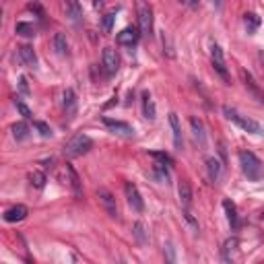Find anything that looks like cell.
<instances>
[{"mask_svg": "<svg viewBox=\"0 0 264 264\" xmlns=\"http://www.w3.org/2000/svg\"><path fill=\"white\" fill-rule=\"evenodd\" d=\"M124 192H126V200H128L130 208L136 210V213H143L145 210V200H143V196H140L138 188L132 182H126L124 184Z\"/></svg>", "mask_w": 264, "mask_h": 264, "instance_id": "8992f818", "label": "cell"}, {"mask_svg": "<svg viewBox=\"0 0 264 264\" xmlns=\"http://www.w3.org/2000/svg\"><path fill=\"white\" fill-rule=\"evenodd\" d=\"M113 21H116V13H108V15H103V19H101V31H103V33H112Z\"/></svg>", "mask_w": 264, "mask_h": 264, "instance_id": "f546056e", "label": "cell"}, {"mask_svg": "<svg viewBox=\"0 0 264 264\" xmlns=\"http://www.w3.org/2000/svg\"><path fill=\"white\" fill-rule=\"evenodd\" d=\"M15 31L19 33V35H23V38H35V27L31 23H25V21H21V23H17V27H15Z\"/></svg>", "mask_w": 264, "mask_h": 264, "instance_id": "f1b7e54d", "label": "cell"}, {"mask_svg": "<svg viewBox=\"0 0 264 264\" xmlns=\"http://www.w3.org/2000/svg\"><path fill=\"white\" fill-rule=\"evenodd\" d=\"M213 4H215L217 8H221V4H223V0H213Z\"/></svg>", "mask_w": 264, "mask_h": 264, "instance_id": "74e56055", "label": "cell"}, {"mask_svg": "<svg viewBox=\"0 0 264 264\" xmlns=\"http://www.w3.org/2000/svg\"><path fill=\"white\" fill-rule=\"evenodd\" d=\"M223 113H225V118L229 120V122L237 124L242 130L250 132V134H264V128L258 124L256 120H252V118H248V116H242V113L237 112L235 108H229V105H225V108H223Z\"/></svg>", "mask_w": 264, "mask_h": 264, "instance_id": "7a4b0ae2", "label": "cell"}, {"mask_svg": "<svg viewBox=\"0 0 264 264\" xmlns=\"http://www.w3.org/2000/svg\"><path fill=\"white\" fill-rule=\"evenodd\" d=\"M93 149V140L87 134H75L70 140H66L64 145V155L68 159H76V157L87 155Z\"/></svg>", "mask_w": 264, "mask_h": 264, "instance_id": "3957f363", "label": "cell"}, {"mask_svg": "<svg viewBox=\"0 0 264 264\" xmlns=\"http://www.w3.org/2000/svg\"><path fill=\"white\" fill-rule=\"evenodd\" d=\"M13 136L15 140H25V138H29V126L25 124V122H17V124H13Z\"/></svg>", "mask_w": 264, "mask_h": 264, "instance_id": "484cf974", "label": "cell"}, {"mask_svg": "<svg viewBox=\"0 0 264 264\" xmlns=\"http://www.w3.org/2000/svg\"><path fill=\"white\" fill-rule=\"evenodd\" d=\"M178 192H180V202H182V207H184V208H190V205H192V190H190V184H188L186 180H182V182H180Z\"/></svg>", "mask_w": 264, "mask_h": 264, "instance_id": "7402d4cb", "label": "cell"}, {"mask_svg": "<svg viewBox=\"0 0 264 264\" xmlns=\"http://www.w3.org/2000/svg\"><path fill=\"white\" fill-rule=\"evenodd\" d=\"M19 91L23 95H29V83H27V78H25V76L19 78Z\"/></svg>", "mask_w": 264, "mask_h": 264, "instance_id": "e575fe53", "label": "cell"}, {"mask_svg": "<svg viewBox=\"0 0 264 264\" xmlns=\"http://www.w3.org/2000/svg\"><path fill=\"white\" fill-rule=\"evenodd\" d=\"M33 126L38 128V132H39L43 138H50L52 134H54V132H52V128L46 124V122H41V120H33Z\"/></svg>", "mask_w": 264, "mask_h": 264, "instance_id": "4dcf8cb0", "label": "cell"}, {"mask_svg": "<svg viewBox=\"0 0 264 264\" xmlns=\"http://www.w3.org/2000/svg\"><path fill=\"white\" fill-rule=\"evenodd\" d=\"M27 215H29L27 207H25V205H15V207L4 210V221L6 223H17V221H23Z\"/></svg>", "mask_w": 264, "mask_h": 264, "instance_id": "5bb4252c", "label": "cell"}, {"mask_svg": "<svg viewBox=\"0 0 264 264\" xmlns=\"http://www.w3.org/2000/svg\"><path fill=\"white\" fill-rule=\"evenodd\" d=\"M184 217H186V221L192 225V227H194V229H198V221H196V219L194 217H192V213H190V208H184Z\"/></svg>", "mask_w": 264, "mask_h": 264, "instance_id": "836d02e7", "label": "cell"}, {"mask_svg": "<svg viewBox=\"0 0 264 264\" xmlns=\"http://www.w3.org/2000/svg\"><path fill=\"white\" fill-rule=\"evenodd\" d=\"M198 2H200V0H186V4H188L190 8H196V6H198Z\"/></svg>", "mask_w": 264, "mask_h": 264, "instance_id": "d590c367", "label": "cell"}, {"mask_svg": "<svg viewBox=\"0 0 264 264\" xmlns=\"http://www.w3.org/2000/svg\"><path fill=\"white\" fill-rule=\"evenodd\" d=\"M237 245H240L237 237H229V240L223 244V250H221V258H223V262H231V260H233V252L237 250Z\"/></svg>", "mask_w": 264, "mask_h": 264, "instance_id": "44dd1931", "label": "cell"}, {"mask_svg": "<svg viewBox=\"0 0 264 264\" xmlns=\"http://www.w3.org/2000/svg\"><path fill=\"white\" fill-rule=\"evenodd\" d=\"M207 171H208V180L210 182H219L223 175V165L219 163V159L215 157H208L207 159Z\"/></svg>", "mask_w": 264, "mask_h": 264, "instance_id": "e0dca14e", "label": "cell"}, {"mask_svg": "<svg viewBox=\"0 0 264 264\" xmlns=\"http://www.w3.org/2000/svg\"><path fill=\"white\" fill-rule=\"evenodd\" d=\"M136 17H138V31L145 38L153 35V8L145 0H136Z\"/></svg>", "mask_w": 264, "mask_h": 264, "instance_id": "277c9868", "label": "cell"}, {"mask_svg": "<svg viewBox=\"0 0 264 264\" xmlns=\"http://www.w3.org/2000/svg\"><path fill=\"white\" fill-rule=\"evenodd\" d=\"M17 50H19V58H21V62H23L25 66H29V68L38 66V54H35V50H33L31 46L23 43V46H19Z\"/></svg>", "mask_w": 264, "mask_h": 264, "instance_id": "9a60e30c", "label": "cell"}, {"mask_svg": "<svg viewBox=\"0 0 264 264\" xmlns=\"http://www.w3.org/2000/svg\"><path fill=\"white\" fill-rule=\"evenodd\" d=\"M167 167L170 165H165V163H155L153 165V173L159 182H170V171H167Z\"/></svg>", "mask_w": 264, "mask_h": 264, "instance_id": "83f0119b", "label": "cell"}, {"mask_svg": "<svg viewBox=\"0 0 264 264\" xmlns=\"http://www.w3.org/2000/svg\"><path fill=\"white\" fill-rule=\"evenodd\" d=\"M143 113H145V118L147 120H155L157 118V108H155V101H153V97H151V93L149 91H145L143 93Z\"/></svg>", "mask_w": 264, "mask_h": 264, "instance_id": "ac0fdd59", "label": "cell"}, {"mask_svg": "<svg viewBox=\"0 0 264 264\" xmlns=\"http://www.w3.org/2000/svg\"><path fill=\"white\" fill-rule=\"evenodd\" d=\"M97 198L101 202V207L105 210V215H110L112 219H118V205H116V198L108 188H99L97 190Z\"/></svg>", "mask_w": 264, "mask_h": 264, "instance_id": "52a82bcc", "label": "cell"}, {"mask_svg": "<svg viewBox=\"0 0 264 264\" xmlns=\"http://www.w3.org/2000/svg\"><path fill=\"white\" fill-rule=\"evenodd\" d=\"M237 157H240V165H242V171L245 178L250 182H260L264 175V167H262V161L252 151H240Z\"/></svg>", "mask_w": 264, "mask_h": 264, "instance_id": "6da1fadb", "label": "cell"}, {"mask_svg": "<svg viewBox=\"0 0 264 264\" xmlns=\"http://www.w3.org/2000/svg\"><path fill=\"white\" fill-rule=\"evenodd\" d=\"M29 182H31V186H33V188L41 190L43 186H46V173L39 171V170H33V171L29 173Z\"/></svg>", "mask_w": 264, "mask_h": 264, "instance_id": "4316f807", "label": "cell"}, {"mask_svg": "<svg viewBox=\"0 0 264 264\" xmlns=\"http://www.w3.org/2000/svg\"><path fill=\"white\" fill-rule=\"evenodd\" d=\"M244 25H245V29H248V33H254L260 27V17L256 13H245L244 15Z\"/></svg>", "mask_w": 264, "mask_h": 264, "instance_id": "cb8c5ba5", "label": "cell"}, {"mask_svg": "<svg viewBox=\"0 0 264 264\" xmlns=\"http://www.w3.org/2000/svg\"><path fill=\"white\" fill-rule=\"evenodd\" d=\"M64 11H66V17L73 23H78L83 19V8L78 4V0H64Z\"/></svg>", "mask_w": 264, "mask_h": 264, "instance_id": "2e32d148", "label": "cell"}, {"mask_svg": "<svg viewBox=\"0 0 264 264\" xmlns=\"http://www.w3.org/2000/svg\"><path fill=\"white\" fill-rule=\"evenodd\" d=\"M242 81H244V85H245V89L252 93V97L256 99V101H260V103H264V93H262V89L258 87V83L254 81V76L248 73V70H242Z\"/></svg>", "mask_w": 264, "mask_h": 264, "instance_id": "8fae6325", "label": "cell"}, {"mask_svg": "<svg viewBox=\"0 0 264 264\" xmlns=\"http://www.w3.org/2000/svg\"><path fill=\"white\" fill-rule=\"evenodd\" d=\"M138 39H140V31H138L136 27H126V29H122V31L118 33V38H116V41L120 43V46H128V48L136 46Z\"/></svg>", "mask_w": 264, "mask_h": 264, "instance_id": "30bf717a", "label": "cell"}, {"mask_svg": "<svg viewBox=\"0 0 264 264\" xmlns=\"http://www.w3.org/2000/svg\"><path fill=\"white\" fill-rule=\"evenodd\" d=\"M170 126H171V132H173V145L182 149L184 147V138H182V126H180V120L175 113H170Z\"/></svg>", "mask_w": 264, "mask_h": 264, "instance_id": "d6986e66", "label": "cell"}, {"mask_svg": "<svg viewBox=\"0 0 264 264\" xmlns=\"http://www.w3.org/2000/svg\"><path fill=\"white\" fill-rule=\"evenodd\" d=\"M64 112H66V118H75L76 113V95L73 89L64 91Z\"/></svg>", "mask_w": 264, "mask_h": 264, "instance_id": "ffe728a7", "label": "cell"}, {"mask_svg": "<svg viewBox=\"0 0 264 264\" xmlns=\"http://www.w3.org/2000/svg\"><path fill=\"white\" fill-rule=\"evenodd\" d=\"M260 219H262V221H264V213H262V217H260Z\"/></svg>", "mask_w": 264, "mask_h": 264, "instance_id": "f35d334b", "label": "cell"}, {"mask_svg": "<svg viewBox=\"0 0 264 264\" xmlns=\"http://www.w3.org/2000/svg\"><path fill=\"white\" fill-rule=\"evenodd\" d=\"M93 4H95V8H103V0H95Z\"/></svg>", "mask_w": 264, "mask_h": 264, "instance_id": "8d00e7d4", "label": "cell"}, {"mask_svg": "<svg viewBox=\"0 0 264 264\" xmlns=\"http://www.w3.org/2000/svg\"><path fill=\"white\" fill-rule=\"evenodd\" d=\"M52 43H54V50H56L58 56H66L68 54V41H66L64 33H56L54 39H52Z\"/></svg>", "mask_w": 264, "mask_h": 264, "instance_id": "603a6c76", "label": "cell"}, {"mask_svg": "<svg viewBox=\"0 0 264 264\" xmlns=\"http://www.w3.org/2000/svg\"><path fill=\"white\" fill-rule=\"evenodd\" d=\"M223 210H225V217H227V223H229V227H231L233 231H237V229H240V225H242V221H240V215H237L235 205H233L229 198L223 200Z\"/></svg>", "mask_w": 264, "mask_h": 264, "instance_id": "7c38bea8", "label": "cell"}, {"mask_svg": "<svg viewBox=\"0 0 264 264\" xmlns=\"http://www.w3.org/2000/svg\"><path fill=\"white\" fill-rule=\"evenodd\" d=\"M64 171H66V182H68V186H70V190H73V194H75V198H81L83 196V184H81V178H78V173H76V170L73 165H68L66 163V167H64Z\"/></svg>", "mask_w": 264, "mask_h": 264, "instance_id": "9c48e42d", "label": "cell"}, {"mask_svg": "<svg viewBox=\"0 0 264 264\" xmlns=\"http://www.w3.org/2000/svg\"><path fill=\"white\" fill-rule=\"evenodd\" d=\"M15 105H17V110H19V113H21V116H23L25 120H33V112H31V110H29L23 101L17 99V101H15Z\"/></svg>", "mask_w": 264, "mask_h": 264, "instance_id": "d6a6232c", "label": "cell"}, {"mask_svg": "<svg viewBox=\"0 0 264 264\" xmlns=\"http://www.w3.org/2000/svg\"><path fill=\"white\" fill-rule=\"evenodd\" d=\"M103 70H105V75H116L118 73V68H120V56H118V52L113 50V48H105L103 50Z\"/></svg>", "mask_w": 264, "mask_h": 264, "instance_id": "ba28073f", "label": "cell"}, {"mask_svg": "<svg viewBox=\"0 0 264 264\" xmlns=\"http://www.w3.org/2000/svg\"><path fill=\"white\" fill-rule=\"evenodd\" d=\"M151 157H155L159 163H165V165H173V159H171V155H167L165 151H151Z\"/></svg>", "mask_w": 264, "mask_h": 264, "instance_id": "1f68e13d", "label": "cell"}, {"mask_svg": "<svg viewBox=\"0 0 264 264\" xmlns=\"http://www.w3.org/2000/svg\"><path fill=\"white\" fill-rule=\"evenodd\" d=\"M132 235H134V240H136L140 245H145V244L149 242V233H147L145 225L140 223V221H136V223H134V227H132Z\"/></svg>", "mask_w": 264, "mask_h": 264, "instance_id": "d4e9b609", "label": "cell"}, {"mask_svg": "<svg viewBox=\"0 0 264 264\" xmlns=\"http://www.w3.org/2000/svg\"><path fill=\"white\" fill-rule=\"evenodd\" d=\"M101 120H103L105 128H108L112 134H118V136H124V138H132V136H134V128H132L130 124H126V122L113 120V118H108V116H103Z\"/></svg>", "mask_w": 264, "mask_h": 264, "instance_id": "5b68a950", "label": "cell"}, {"mask_svg": "<svg viewBox=\"0 0 264 264\" xmlns=\"http://www.w3.org/2000/svg\"><path fill=\"white\" fill-rule=\"evenodd\" d=\"M190 128H192V136H194L196 143L205 149L207 147V132H205V124H202V120L192 116L190 118Z\"/></svg>", "mask_w": 264, "mask_h": 264, "instance_id": "4fadbf2b", "label": "cell"}]
</instances>
